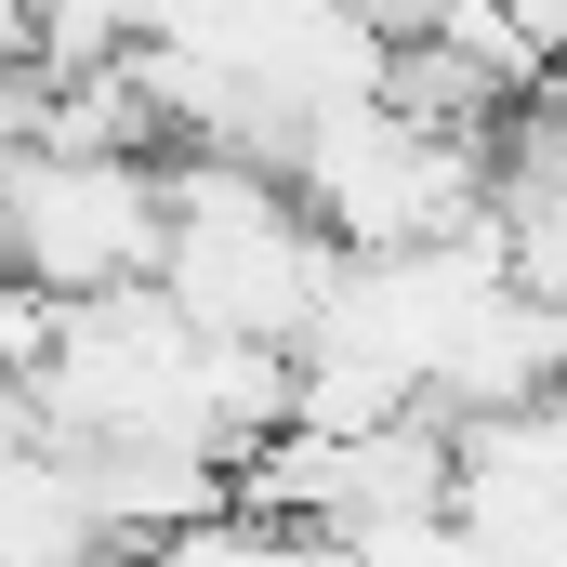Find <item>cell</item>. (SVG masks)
Here are the masks:
<instances>
[{
	"mask_svg": "<svg viewBox=\"0 0 567 567\" xmlns=\"http://www.w3.org/2000/svg\"><path fill=\"white\" fill-rule=\"evenodd\" d=\"M158 265V158H80V145H13L0 158V278L93 303Z\"/></svg>",
	"mask_w": 567,
	"mask_h": 567,
	"instance_id": "cell-2",
	"label": "cell"
},
{
	"mask_svg": "<svg viewBox=\"0 0 567 567\" xmlns=\"http://www.w3.org/2000/svg\"><path fill=\"white\" fill-rule=\"evenodd\" d=\"M53 317H66V303H53V290H27V278H0V383H27V370H40V357H53Z\"/></svg>",
	"mask_w": 567,
	"mask_h": 567,
	"instance_id": "cell-3",
	"label": "cell"
},
{
	"mask_svg": "<svg viewBox=\"0 0 567 567\" xmlns=\"http://www.w3.org/2000/svg\"><path fill=\"white\" fill-rule=\"evenodd\" d=\"M330 238L290 212L278 172L251 158H158V303L212 343H303L317 330V290H330Z\"/></svg>",
	"mask_w": 567,
	"mask_h": 567,
	"instance_id": "cell-1",
	"label": "cell"
}]
</instances>
